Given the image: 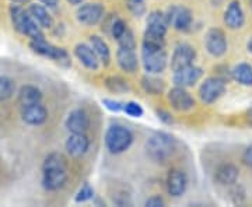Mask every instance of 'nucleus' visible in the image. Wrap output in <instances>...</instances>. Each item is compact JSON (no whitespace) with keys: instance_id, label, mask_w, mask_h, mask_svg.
<instances>
[{"instance_id":"1","label":"nucleus","mask_w":252,"mask_h":207,"mask_svg":"<svg viewBox=\"0 0 252 207\" xmlns=\"http://www.w3.org/2000/svg\"><path fill=\"white\" fill-rule=\"evenodd\" d=\"M67 180V162L62 154L51 153L42 164V186L49 192L62 189Z\"/></svg>"},{"instance_id":"2","label":"nucleus","mask_w":252,"mask_h":207,"mask_svg":"<svg viewBox=\"0 0 252 207\" xmlns=\"http://www.w3.org/2000/svg\"><path fill=\"white\" fill-rule=\"evenodd\" d=\"M175 139L164 132H157L146 142V153L156 162L168 161L175 153Z\"/></svg>"},{"instance_id":"3","label":"nucleus","mask_w":252,"mask_h":207,"mask_svg":"<svg viewBox=\"0 0 252 207\" xmlns=\"http://www.w3.org/2000/svg\"><path fill=\"white\" fill-rule=\"evenodd\" d=\"M142 63L147 74H160L164 72L168 63L165 45L143 41L142 42Z\"/></svg>"},{"instance_id":"4","label":"nucleus","mask_w":252,"mask_h":207,"mask_svg":"<svg viewBox=\"0 0 252 207\" xmlns=\"http://www.w3.org/2000/svg\"><path fill=\"white\" fill-rule=\"evenodd\" d=\"M10 18L13 23L14 30L28 36L31 39H41L45 38L44 32L41 31V27L35 23V20L31 17V14L28 13V10H24L20 4H11L10 6Z\"/></svg>"},{"instance_id":"5","label":"nucleus","mask_w":252,"mask_h":207,"mask_svg":"<svg viewBox=\"0 0 252 207\" xmlns=\"http://www.w3.org/2000/svg\"><path fill=\"white\" fill-rule=\"evenodd\" d=\"M168 23L165 14L160 10H154L149 16L146 21V31H144L143 41L154 42V44H161L165 45V34L168 30Z\"/></svg>"},{"instance_id":"6","label":"nucleus","mask_w":252,"mask_h":207,"mask_svg":"<svg viewBox=\"0 0 252 207\" xmlns=\"http://www.w3.org/2000/svg\"><path fill=\"white\" fill-rule=\"evenodd\" d=\"M133 142L132 132L125 126L121 125H112L108 127L105 133V146L109 150V153L121 154L126 151Z\"/></svg>"},{"instance_id":"7","label":"nucleus","mask_w":252,"mask_h":207,"mask_svg":"<svg viewBox=\"0 0 252 207\" xmlns=\"http://www.w3.org/2000/svg\"><path fill=\"white\" fill-rule=\"evenodd\" d=\"M30 48L35 52V54L41 55L44 58H48L51 60H54L56 63L62 64V66H70V56L67 54L66 49L55 46L49 44L45 38L41 39H31L30 41Z\"/></svg>"},{"instance_id":"8","label":"nucleus","mask_w":252,"mask_h":207,"mask_svg":"<svg viewBox=\"0 0 252 207\" xmlns=\"http://www.w3.org/2000/svg\"><path fill=\"white\" fill-rule=\"evenodd\" d=\"M168 26L175 28L177 31H187L192 26L193 21V14L192 11L182 4H174L164 13Z\"/></svg>"},{"instance_id":"9","label":"nucleus","mask_w":252,"mask_h":207,"mask_svg":"<svg viewBox=\"0 0 252 207\" xmlns=\"http://www.w3.org/2000/svg\"><path fill=\"white\" fill-rule=\"evenodd\" d=\"M225 92V80L221 77H209L199 87V97L205 104H213Z\"/></svg>"},{"instance_id":"10","label":"nucleus","mask_w":252,"mask_h":207,"mask_svg":"<svg viewBox=\"0 0 252 207\" xmlns=\"http://www.w3.org/2000/svg\"><path fill=\"white\" fill-rule=\"evenodd\" d=\"M104 17H105V9L99 3H84L76 11L77 21L86 27L97 26L104 20Z\"/></svg>"},{"instance_id":"11","label":"nucleus","mask_w":252,"mask_h":207,"mask_svg":"<svg viewBox=\"0 0 252 207\" xmlns=\"http://www.w3.org/2000/svg\"><path fill=\"white\" fill-rule=\"evenodd\" d=\"M205 46L207 52L213 58H221L223 55H225L228 48L224 32L220 28H210L205 38Z\"/></svg>"},{"instance_id":"12","label":"nucleus","mask_w":252,"mask_h":207,"mask_svg":"<svg viewBox=\"0 0 252 207\" xmlns=\"http://www.w3.org/2000/svg\"><path fill=\"white\" fill-rule=\"evenodd\" d=\"M202 76H203V70L200 67L195 64H189V66L175 70L172 76V81L175 86L187 89V87H193L202 79Z\"/></svg>"},{"instance_id":"13","label":"nucleus","mask_w":252,"mask_h":207,"mask_svg":"<svg viewBox=\"0 0 252 207\" xmlns=\"http://www.w3.org/2000/svg\"><path fill=\"white\" fill-rule=\"evenodd\" d=\"M196 59V51L193 46H190L189 44H178L174 48V52L171 56V69L172 72L182 69L185 66L193 64Z\"/></svg>"},{"instance_id":"14","label":"nucleus","mask_w":252,"mask_h":207,"mask_svg":"<svg viewBox=\"0 0 252 207\" xmlns=\"http://www.w3.org/2000/svg\"><path fill=\"white\" fill-rule=\"evenodd\" d=\"M167 98L172 108L180 112H187L195 107V99L184 87H178V86L172 87L171 90L168 91Z\"/></svg>"},{"instance_id":"15","label":"nucleus","mask_w":252,"mask_h":207,"mask_svg":"<svg viewBox=\"0 0 252 207\" xmlns=\"http://www.w3.org/2000/svg\"><path fill=\"white\" fill-rule=\"evenodd\" d=\"M64 126L70 133H86L90 127V118L83 109H73L64 120Z\"/></svg>"},{"instance_id":"16","label":"nucleus","mask_w":252,"mask_h":207,"mask_svg":"<svg viewBox=\"0 0 252 207\" xmlns=\"http://www.w3.org/2000/svg\"><path fill=\"white\" fill-rule=\"evenodd\" d=\"M224 24L230 30H240L245 24V13L238 0H231L224 11Z\"/></svg>"},{"instance_id":"17","label":"nucleus","mask_w":252,"mask_h":207,"mask_svg":"<svg viewBox=\"0 0 252 207\" xmlns=\"http://www.w3.org/2000/svg\"><path fill=\"white\" fill-rule=\"evenodd\" d=\"M188 188V177L181 170H171L167 175V190L172 198H181Z\"/></svg>"},{"instance_id":"18","label":"nucleus","mask_w":252,"mask_h":207,"mask_svg":"<svg viewBox=\"0 0 252 207\" xmlns=\"http://www.w3.org/2000/svg\"><path fill=\"white\" fill-rule=\"evenodd\" d=\"M21 118L27 125L39 126L42 123H45V120L48 119V111L42 105V102H38V104H32L28 107H23L21 108Z\"/></svg>"},{"instance_id":"19","label":"nucleus","mask_w":252,"mask_h":207,"mask_svg":"<svg viewBox=\"0 0 252 207\" xmlns=\"http://www.w3.org/2000/svg\"><path fill=\"white\" fill-rule=\"evenodd\" d=\"M64 147H66V151L69 155L79 158L87 153V150L90 147V140L87 139L86 133H72L66 140Z\"/></svg>"},{"instance_id":"20","label":"nucleus","mask_w":252,"mask_h":207,"mask_svg":"<svg viewBox=\"0 0 252 207\" xmlns=\"http://www.w3.org/2000/svg\"><path fill=\"white\" fill-rule=\"evenodd\" d=\"M74 55H76L79 62L86 69L93 70V72L98 70L99 59L90 45H87V44H77L76 48H74Z\"/></svg>"},{"instance_id":"21","label":"nucleus","mask_w":252,"mask_h":207,"mask_svg":"<svg viewBox=\"0 0 252 207\" xmlns=\"http://www.w3.org/2000/svg\"><path fill=\"white\" fill-rule=\"evenodd\" d=\"M118 66L126 73H135L139 67V59L136 55L135 49H127V48H121L117 52Z\"/></svg>"},{"instance_id":"22","label":"nucleus","mask_w":252,"mask_h":207,"mask_svg":"<svg viewBox=\"0 0 252 207\" xmlns=\"http://www.w3.org/2000/svg\"><path fill=\"white\" fill-rule=\"evenodd\" d=\"M28 13L31 14V17L35 20V23L41 28H45V30H49V28L54 27V18L49 14V11L46 10V7L41 6V4H30L28 7Z\"/></svg>"},{"instance_id":"23","label":"nucleus","mask_w":252,"mask_h":207,"mask_svg":"<svg viewBox=\"0 0 252 207\" xmlns=\"http://www.w3.org/2000/svg\"><path fill=\"white\" fill-rule=\"evenodd\" d=\"M42 102V92L35 86H24L18 92V104L20 107H28L32 104Z\"/></svg>"},{"instance_id":"24","label":"nucleus","mask_w":252,"mask_h":207,"mask_svg":"<svg viewBox=\"0 0 252 207\" xmlns=\"http://www.w3.org/2000/svg\"><path fill=\"white\" fill-rule=\"evenodd\" d=\"M238 168L234 164H223L216 170L215 178L220 185H233L238 179Z\"/></svg>"},{"instance_id":"25","label":"nucleus","mask_w":252,"mask_h":207,"mask_svg":"<svg viewBox=\"0 0 252 207\" xmlns=\"http://www.w3.org/2000/svg\"><path fill=\"white\" fill-rule=\"evenodd\" d=\"M89 41H90V46L93 48V51L98 56L99 62L108 66L111 62V51H109L108 44L98 35H91Z\"/></svg>"},{"instance_id":"26","label":"nucleus","mask_w":252,"mask_h":207,"mask_svg":"<svg viewBox=\"0 0 252 207\" xmlns=\"http://www.w3.org/2000/svg\"><path fill=\"white\" fill-rule=\"evenodd\" d=\"M231 76L241 86H252V66L248 63H238L233 69Z\"/></svg>"},{"instance_id":"27","label":"nucleus","mask_w":252,"mask_h":207,"mask_svg":"<svg viewBox=\"0 0 252 207\" xmlns=\"http://www.w3.org/2000/svg\"><path fill=\"white\" fill-rule=\"evenodd\" d=\"M142 87L147 94H152V95H158L161 94L164 89H165V84L164 81L154 77V74H147L142 79Z\"/></svg>"},{"instance_id":"28","label":"nucleus","mask_w":252,"mask_h":207,"mask_svg":"<svg viewBox=\"0 0 252 207\" xmlns=\"http://www.w3.org/2000/svg\"><path fill=\"white\" fill-rule=\"evenodd\" d=\"M14 91H16L14 80L7 76H0V102L11 98Z\"/></svg>"},{"instance_id":"29","label":"nucleus","mask_w":252,"mask_h":207,"mask_svg":"<svg viewBox=\"0 0 252 207\" xmlns=\"http://www.w3.org/2000/svg\"><path fill=\"white\" fill-rule=\"evenodd\" d=\"M105 87L114 94H125L126 91H129L127 81L119 76H111L105 80Z\"/></svg>"},{"instance_id":"30","label":"nucleus","mask_w":252,"mask_h":207,"mask_svg":"<svg viewBox=\"0 0 252 207\" xmlns=\"http://www.w3.org/2000/svg\"><path fill=\"white\" fill-rule=\"evenodd\" d=\"M127 10L135 16V17H142L147 11L146 0H125Z\"/></svg>"},{"instance_id":"31","label":"nucleus","mask_w":252,"mask_h":207,"mask_svg":"<svg viewBox=\"0 0 252 207\" xmlns=\"http://www.w3.org/2000/svg\"><path fill=\"white\" fill-rule=\"evenodd\" d=\"M107 28H108L111 36H112V38H115V39H118V38H119V36L122 35V34L126 31L127 24H126L122 18L115 17L112 21H111V23H109L108 27Z\"/></svg>"},{"instance_id":"32","label":"nucleus","mask_w":252,"mask_h":207,"mask_svg":"<svg viewBox=\"0 0 252 207\" xmlns=\"http://www.w3.org/2000/svg\"><path fill=\"white\" fill-rule=\"evenodd\" d=\"M117 42L121 48H127V49H135L136 48L135 35H133V32L129 30V27L126 28L125 32L118 38Z\"/></svg>"},{"instance_id":"33","label":"nucleus","mask_w":252,"mask_h":207,"mask_svg":"<svg viewBox=\"0 0 252 207\" xmlns=\"http://www.w3.org/2000/svg\"><path fill=\"white\" fill-rule=\"evenodd\" d=\"M124 112H125L127 117L130 118H140L143 117L144 114L142 105H140L139 102H136V101H129V102H126L125 105H124Z\"/></svg>"},{"instance_id":"34","label":"nucleus","mask_w":252,"mask_h":207,"mask_svg":"<svg viewBox=\"0 0 252 207\" xmlns=\"http://www.w3.org/2000/svg\"><path fill=\"white\" fill-rule=\"evenodd\" d=\"M93 198H94V189L91 188L89 183H84L79 189V192H77V195L74 198V202L76 203H84V202L91 200Z\"/></svg>"},{"instance_id":"35","label":"nucleus","mask_w":252,"mask_h":207,"mask_svg":"<svg viewBox=\"0 0 252 207\" xmlns=\"http://www.w3.org/2000/svg\"><path fill=\"white\" fill-rule=\"evenodd\" d=\"M102 104H104V107L111 111V112H121V111H124V102H121V101H117V99H111V98H104L102 99Z\"/></svg>"},{"instance_id":"36","label":"nucleus","mask_w":252,"mask_h":207,"mask_svg":"<svg viewBox=\"0 0 252 207\" xmlns=\"http://www.w3.org/2000/svg\"><path fill=\"white\" fill-rule=\"evenodd\" d=\"M144 205L147 207H162L164 206V200L160 196H152V198H149L146 200Z\"/></svg>"},{"instance_id":"37","label":"nucleus","mask_w":252,"mask_h":207,"mask_svg":"<svg viewBox=\"0 0 252 207\" xmlns=\"http://www.w3.org/2000/svg\"><path fill=\"white\" fill-rule=\"evenodd\" d=\"M157 117H158V119H160L161 122L167 123V125L172 123L171 115H170V114H168L167 111H164V109H157Z\"/></svg>"},{"instance_id":"38","label":"nucleus","mask_w":252,"mask_h":207,"mask_svg":"<svg viewBox=\"0 0 252 207\" xmlns=\"http://www.w3.org/2000/svg\"><path fill=\"white\" fill-rule=\"evenodd\" d=\"M243 161L245 165L251 167L252 168V146H250L243 154Z\"/></svg>"},{"instance_id":"39","label":"nucleus","mask_w":252,"mask_h":207,"mask_svg":"<svg viewBox=\"0 0 252 207\" xmlns=\"http://www.w3.org/2000/svg\"><path fill=\"white\" fill-rule=\"evenodd\" d=\"M41 3H44L45 6H48V7H55L58 3H59V0H39Z\"/></svg>"},{"instance_id":"40","label":"nucleus","mask_w":252,"mask_h":207,"mask_svg":"<svg viewBox=\"0 0 252 207\" xmlns=\"http://www.w3.org/2000/svg\"><path fill=\"white\" fill-rule=\"evenodd\" d=\"M247 49H248V52H251V54H252V36L250 38L248 44H247Z\"/></svg>"},{"instance_id":"41","label":"nucleus","mask_w":252,"mask_h":207,"mask_svg":"<svg viewBox=\"0 0 252 207\" xmlns=\"http://www.w3.org/2000/svg\"><path fill=\"white\" fill-rule=\"evenodd\" d=\"M11 3H14V4H24L26 1H28V0H10Z\"/></svg>"},{"instance_id":"42","label":"nucleus","mask_w":252,"mask_h":207,"mask_svg":"<svg viewBox=\"0 0 252 207\" xmlns=\"http://www.w3.org/2000/svg\"><path fill=\"white\" fill-rule=\"evenodd\" d=\"M67 1H69L70 4H81L84 0H67Z\"/></svg>"},{"instance_id":"43","label":"nucleus","mask_w":252,"mask_h":207,"mask_svg":"<svg viewBox=\"0 0 252 207\" xmlns=\"http://www.w3.org/2000/svg\"><path fill=\"white\" fill-rule=\"evenodd\" d=\"M248 120H250V123L252 125V105L248 109Z\"/></svg>"},{"instance_id":"44","label":"nucleus","mask_w":252,"mask_h":207,"mask_svg":"<svg viewBox=\"0 0 252 207\" xmlns=\"http://www.w3.org/2000/svg\"><path fill=\"white\" fill-rule=\"evenodd\" d=\"M250 6H251V10H252V0H250Z\"/></svg>"}]
</instances>
